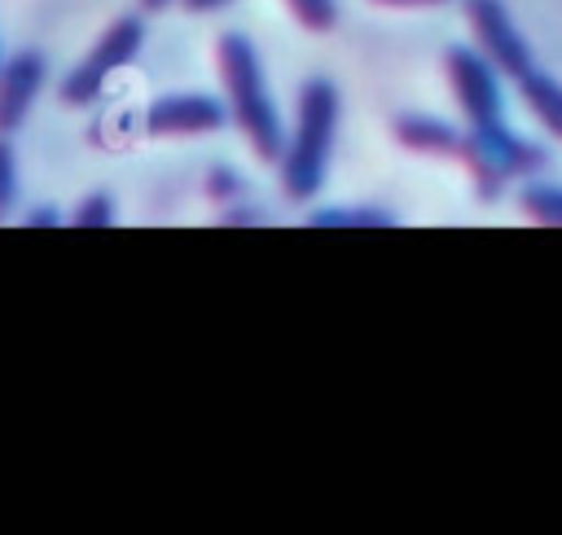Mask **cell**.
Segmentation results:
<instances>
[{"mask_svg": "<svg viewBox=\"0 0 562 535\" xmlns=\"http://www.w3.org/2000/svg\"><path fill=\"white\" fill-rule=\"evenodd\" d=\"M220 79H224V92H228V110L237 118V127L246 132L250 149L263 158V162H277L285 149H281V114L268 96V83H263V70H259V57L250 48L246 35L228 31L220 35Z\"/></svg>", "mask_w": 562, "mask_h": 535, "instance_id": "1", "label": "cell"}, {"mask_svg": "<svg viewBox=\"0 0 562 535\" xmlns=\"http://www.w3.org/2000/svg\"><path fill=\"white\" fill-rule=\"evenodd\" d=\"M334 132H338V88L329 79H307L299 92L294 140L281 153V189L290 202H307L325 184Z\"/></svg>", "mask_w": 562, "mask_h": 535, "instance_id": "2", "label": "cell"}, {"mask_svg": "<svg viewBox=\"0 0 562 535\" xmlns=\"http://www.w3.org/2000/svg\"><path fill=\"white\" fill-rule=\"evenodd\" d=\"M457 158L470 167L474 189H479L483 202H492L505 180L544 167V153H540L531 140L505 132V123H496V127H470V132L461 136V153H457Z\"/></svg>", "mask_w": 562, "mask_h": 535, "instance_id": "3", "label": "cell"}, {"mask_svg": "<svg viewBox=\"0 0 562 535\" xmlns=\"http://www.w3.org/2000/svg\"><path fill=\"white\" fill-rule=\"evenodd\" d=\"M140 39H145V22H140V18H119V22L97 39V48L61 79V101H66V105H88V101H97L101 88H105V79L140 53Z\"/></svg>", "mask_w": 562, "mask_h": 535, "instance_id": "4", "label": "cell"}, {"mask_svg": "<svg viewBox=\"0 0 562 535\" xmlns=\"http://www.w3.org/2000/svg\"><path fill=\"white\" fill-rule=\"evenodd\" d=\"M461 9H465V26H470V35H474V48H479L509 83H518L527 70H536V66H531V44H527V35L514 26V18H509V9H505L501 0H461Z\"/></svg>", "mask_w": 562, "mask_h": 535, "instance_id": "5", "label": "cell"}, {"mask_svg": "<svg viewBox=\"0 0 562 535\" xmlns=\"http://www.w3.org/2000/svg\"><path fill=\"white\" fill-rule=\"evenodd\" d=\"M452 96L465 114L470 127H496L501 123V83H496V66L479 53V48H448L443 57Z\"/></svg>", "mask_w": 562, "mask_h": 535, "instance_id": "6", "label": "cell"}, {"mask_svg": "<svg viewBox=\"0 0 562 535\" xmlns=\"http://www.w3.org/2000/svg\"><path fill=\"white\" fill-rule=\"evenodd\" d=\"M224 101L215 96H158L145 110V132L149 136H193V132H215L224 127Z\"/></svg>", "mask_w": 562, "mask_h": 535, "instance_id": "7", "label": "cell"}, {"mask_svg": "<svg viewBox=\"0 0 562 535\" xmlns=\"http://www.w3.org/2000/svg\"><path fill=\"white\" fill-rule=\"evenodd\" d=\"M40 83H44V57L35 48L13 53L0 66V136H9V132L22 127L26 110L40 96Z\"/></svg>", "mask_w": 562, "mask_h": 535, "instance_id": "8", "label": "cell"}, {"mask_svg": "<svg viewBox=\"0 0 562 535\" xmlns=\"http://www.w3.org/2000/svg\"><path fill=\"white\" fill-rule=\"evenodd\" d=\"M395 140L417 149V153H443V158L461 153V132H452L448 123L426 118V114H400L395 118Z\"/></svg>", "mask_w": 562, "mask_h": 535, "instance_id": "9", "label": "cell"}, {"mask_svg": "<svg viewBox=\"0 0 562 535\" xmlns=\"http://www.w3.org/2000/svg\"><path fill=\"white\" fill-rule=\"evenodd\" d=\"M518 92H522L531 118H536L549 136L562 140V83H558L553 75H544V70H527V75L518 79Z\"/></svg>", "mask_w": 562, "mask_h": 535, "instance_id": "10", "label": "cell"}, {"mask_svg": "<svg viewBox=\"0 0 562 535\" xmlns=\"http://www.w3.org/2000/svg\"><path fill=\"white\" fill-rule=\"evenodd\" d=\"M518 206L536 224H562V184H527Z\"/></svg>", "mask_w": 562, "mask_h": 535, "instance_id": "11", "label": "cell"}, {"mask_svg": "<svg viewBox=\"0 0 562 535\" xmlns=\"http://www.w3.org/2000/svg\"><path fill=\"white\" fill-rule=\"evenodd\" d=\"M290 13L307 26V31H329L338 22V4L334 0H285Z\"/></svg>", "mask_w": 562, "mask_h": 535, "instance_id": "12", "label": "cell"}, {"mask_svg": "<svg viewBox=\"0 0 562 535\" xmlns=\"http://www.w3.org/2000/svg\"><path fill=\"white\" fill-rule=\"evenodd\" d=\"M307 224H321V228H334V224H391L386 210H369V206H334V210H316Z\"/></svg>", "mask_w": 562, "mask_h": 535, "instance_id": "13", "label": "cell"}, {"mask_svg": "<svg viewBox=\"0 0 562 535\" xmlns=\"http://www.w3.org/2000/svg\"><path fill=\"white\" fill-rule=\"evenodd\" d=\"M79 228H101V224H110L114 219V202L105 197V193H92V197H83L79 206H75V215H70Z\"/></svg>", "mask_w": 562, "mask_h": 535, "instance_id": "14", "label": "cell"}, {"mask_svg": "<svg viewBox=\"0 0 562 535\" xmlns=\"http://www.w3.org/2000/svg\"><path fill=\"white\" fill-rule=\"evenodd\" d=\"M13 197H18V167H13L9 140L0 136V219L13 210Z\"/></svg>", "mask_w": 562, "mask_h": 535, "instance_id": "15", "label": "cell"}, {"mask_svg": "<svg viewBox=\"0 0 562 535\" xmlns=\"http://www.w3.org/2000/svg\"><path fill=\"white\" fill-rule=\"evenodd\" d=\"M206 184H211V193H215V197H233V193H237V175H233V171H224V167H220V171H211V180H206Z\"/></svg>", "mask_w": 562, "mask_h": 535, "instance_id": "16", "label": "cell"}, {"mask_svg": "<svg viewBox=\"0 0 562 535\" xmlns=\"http://www.w3.org/2000/svg\"><path fill=\"white\" fill-rule=\"evenodd\" d=\"M373 4H386V9H430V4H448V0H373Z\"/></svg>", "mask_w": 562, "mask_h": 535, "instance_id": "17", "label": "cell"}, {"mask_svg": "<svg viewBox=\"0 0 562 535\" xmlns=\"http://www.w3.org/2000/svg\"><path fill=\"white\" fill-rule=\"evenodd\" d=\"M220 4H228V0H184V9H193V13H206V9H220Z\"/></svg>", "mask_w": 562, "mask_h": 535, "instance_id": "18", "label": "cell"}, {"mask_svg": "<svg viewBox=\"0 0 562 535\" xmlns=\"http://www.w3.org/2000/svg\"><path fill=\"white\" fill-rule=\"evenodd\" d=\"M57 219V210H48V206H40V210H31V224H53Z\"/></svg>", "mask_w": 562, "mask_h": 535, "instance_id": "19", "label": "cell"}, {"mask_svg": "<svg viewBox=\"0 0 562 535\" xmlns=\"http://www.w3.org/2000/svg\"><path fill=\"white\" fill-rule=\"evenodd\" d=\"M167 4H176V0H140L145 13H158V9H167Z\"/></svg>", "mask_w": 562, "mask_h": 535, "instance_id": "20", "label": "cell"}]
</instances>
